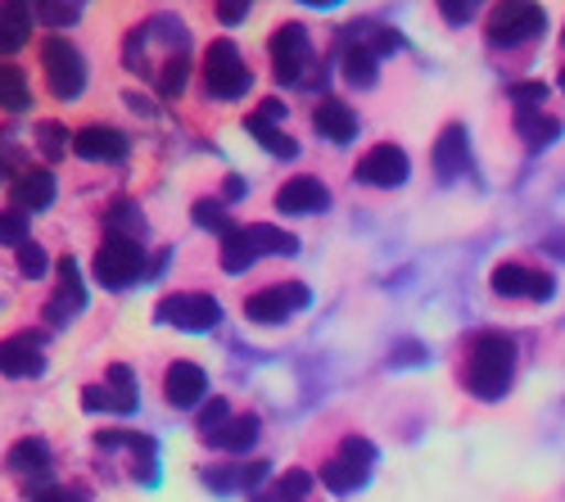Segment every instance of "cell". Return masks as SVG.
I'll use <instances>...</instances> for the list:
<instances>
[{"instance_id": "33", "label": "cell", "mask_w": 565, "mask_h": 502, "mask_svg": "<svg viewBox=\"0 0 565 502\" xmlns=\"http://www.w3.org/2000/svg\"><path fill=\"white\" fill-rule=\"evenodd\" d=\"M0 245H14V249L28 245V213H19V209H0Z\"/></svg>"}, {"instance_id": "25", "label": "cell", "mask_w": 565, "mask_h": 502, "mask_svg": "<svg viewBox=\"0 0 565 502\" xmlns=\"http://www.w3.org/2000/svg\"><path fill=\"white\" fill-rule=\"evenodd\" d=\"M245 232H249L258 258H263V254H295V249H299V236L280 232V226H271V222H254V226H245Z\"/></svg>"}, {"instance_id": "37", "label": "cell", "mask_w": 565, "mask_h": 502, "mask_svg": "<svg viewBox=\"0 0 565 502\" xmlns=\"http://www.w3.org/2000/svg\"><path fill=\"white\" fill-rule=\"evenodd\" d=\"M45 267H51V258H45V249L41 245H23L19 249V271H23V277H45Z\"/></svg>"}, {"instance_id": "21", "label": "cell", "mask_w": 565, "mask_h": 502, "mask_svg": "<svg viewBox=\"0 0 565 502\" xmlns=\"http://www.w3.org/2000/svg\"><path fill=\"white\" fill-rule=\"evenodd\" d=\"M466 163H470L466 131L461 127H444V136L435 141V168H439V177H457V172H466Z\"/></svg>"}, {"instance_id": "30", "label": "cell", "mask_w": 565, "mask_h": 502, "mask_svg": "<svg viewBox=\"0 0 565 502\" xmlns=\"http://www.w3.org/2000/svg\"><path fill=\"white\" fill-rule=\"evenodd\" d=\"M185 77H191V60L185 55H168L163 60V73H159V96L163 100H177L185 90Z\"/></svg>"}, {"instance_id": "11", "label": "cell", "mask_w": 565, "mask_h": 502, "mask_svg": "<svg viewBox=\"0 0 565 502\" xmlns=\"http://www.w3.org/2000/svg\"><path fill=\"white\" fill-rule=\"evenodd\" d=\"M45 335L41 331H19L0 340V376H36L45 367Z\"/></svg>"}, {"instance_id": "13", "label": "cell", "mask_w": 565, "mask_h": 502, "mask_svg": "<svg viewBox=\"0 0 565 502\" xmlns=\"http://www.w3.org/2000/svg\"><path fill=\"white\" fill-rule=\"evenodd\" d=\"M353 177L366 181V186H403V181H407V154L398 146H390V141L385 146H371L358 159Z\"/></svg>"}, {"instance_id": "22", "label": "cell", "mask_w": 565, "mask_h": 502, "mask_svg": "<svg viewBox=\"0 0 565 502\" xmlns=\"http://www.w3.org/2000/svg\"><path fill=\"white\" fill-rule=\"evenodd\" d=\"M254 439H258V417H231V421H226L222 430H213L204 444L226 448V452H249Z\"/></svg>"}, {"instance_id": "39", "label": "cell", "mask_w": 565, "mask_h": 502, "mask_svg": "<svg viewBox=\"0 0 565 502\" xmlns=\"http://www.w3.org/2000/svg\"><path fill=\"white\" fill-rule=\"evenodd\" d=\"M118 226H131V236H136V241L146 236V217H136L131 204H118V209L109 213V232H118Z\"/></svg>"}, {"instance_id": "17", "label": "cell", "mask_w": 565, "mask_h": 502, "mask_svg": "<svg viewBox=\"0 0 565 502\" xmlns=\"http://www.w3.org/2000/svg\"><path fill=\"white\" fill-rule=\"evenodd\" d=\"M312 127L326 136V141L344 146V141H353V131H358V114L335 96H321L317 109H312Z\"/></svg>"}, {"instance_id": "31", "label": "cell", "mask_w": 565, "mask_h": 502, "mask_svg": "<svg viewBox=\"0 0 565 502\" xmlns=\"http://www.w3.org/2000/svg\"><path fill=\"white\" fill-rule=\"evenodd\" d=\"M195 226H204V232H217L222 241L235 232V226H231V213H226L222 200H200V204H195Z\"/></svg>"}, {"instance_id": "34", "label": "cell", "mask_w": 565, "mask_h": 502, "mask_svg": "<svg viewBox=\"0 0 565 502\" xmlns=\"http://www.w3.org/2000/svg\"><path fill=\"white\" fill-rule=\"evenodd\" d=\"M32 14L45 23V28H68L82 19V6H51V0H41V6H32Z\"/></svg>"}, {"instance_id": "45", "label": "cell", "mask_w": 565, "mask_h": 502, "mask_svg": "<svg viewBox=\"0 0 565 502\" xmlns=\"http://www.w3.org/2000/svg\"><path fill=\"white\" fill-rule=\"evenodd\" d=\"M470 10H476V6H444V14H448L452 23H461V19H470Z\"/></svg>"}, {"instance_id": "28", "label": "cell", "mask_w": 565, "mask_h": 502, "mask_svg": "<svg viewBox=\"0 0 565 502\" xmlns=\"http://www.w3.org/2000/svg\"><path fill=\"white\" fill-rule=\"evenodd\" d=\"M515 131L525 136V146H530V150H539V146H547L552 136L561 131V122H556L552 114H515Z\"/></svg>"}, {"instance_id": "27", "label": "cell", "mask_w": 565, "mask_h": 502, "mask_svg": "<svg viewBox=\"0 0 565 502\" xmlns=\"http://www.w3.org/2000/svg\"><path fill=\"white\" fill-rule=\"evenodd\" d=\"M105 389L114 394V407H118L122 417H127V413H136V376H131L127 362H114L109 376H105Z\"/></svg>"}, {"instance_id": "2", "label": "cell", "mask_w": 565, "mask_h": 502, "mask_svg": "<svg viewBox=\"0 0 565 502\" xmlns=\"http://www.w3.org/2000/svg\"><path fill=\"white\" fill-rule=\"evenodd\" d=\"M254 86V73L249 64L241 60V51H235V41H213L204 51V90L213 100H241L249 96Z\"/></svg>"}, {"instance_id": "23", "label": "cell", "mask_w": 565, "mask_h": 502, "mask_svg": "<svg viewBox=\"0 0 565 502\" xmlns=\"http://www.w3.org/2000/svg\"><path fill=\"white\" fill-rule=\"evenodd\" d=\"M258 263V249L249 241L245 226H235V232L222 241V271H231V277H241V271H249Z\"/></svg>"}, {"instance_id": "41", "label": "cell", "mask_w": 565, "mask_h": 502, "mask_svg": "<svg viewBox=\"0 0 565 502\" xmlns=\"http://www.w3.org/2000/svg\"><path fill=\"white\" fill-rule=\"evenodd\" d=\"M235 471H241V489H258V484H263V476H267L271 467L258 458V462H245V467H235Z\"/></svg>"}, {"instance_id": "36", "label": "cell", "mask_w": 565, "mask_h": 502, "mask_svg": "<svg viewBox=\"0 0 565 502\" xmlns=\"http://www.w3.org/2000/svg\"><path fill=\"white\" fill-rule=\"evenodd\" d=\"M231 421V403L226 398H213V403H204V413H200V439H209L213 430H222Z\"/></svg>"}, {"instance_id": "6", "label": "cell", "mask_w": 565, "mask_h": 502, "mask_svg": "<svg viewBox=\"0 0 565 502\" xmlns=\"http://www.w3.org/2000/svg\"><path fill=\"white\" fill-rule=\"evenodd\" d=\"M371 462H375V448H371V439L349 435V439L340 444V458H331V462L321 467V484L331 489V493H353V489L366 480Z\"/></svg>"}, {"instance_id": "38", "label": "cell", "mask_w": 565, "mask_h": 502, "mask_svg": "<svg viewBox=\"0 0 565 502\" xmlns=\"http://www.w3.org/2000/svg\"><path fill=\"white\" fill-rule=\"evenodd\" d=\"M82 407H86V413H118L114 394H109L105 385H86V389H82Z\"/></svg>"}, {"instance_id": "29", "label": "cell", "mask_w": 565, "mask_h": 502, "mask_svg": "<svg viewBox=\"0 0 565 502\" xmlns=\"http://www.w3.org/2000/svg\"><path fill=\"white\" fill-rule=\"evenodd\" d=\"M375 60H381V55H371L366 45H353L349 41V51H344V77L353 86H371L375 82Z\"/></svg>"}, {"instance_id": "46", "label": "cell", "mask_w": 565, "mask_h": 502, "mask_svg": "<svg viewBox=\"0 0 565 502\" xmlns=\"http://www.w3.org/2000/svg\"><path fill=\"white\" fill-rule=\"evenodd\" d=\"M561 86H565V73H561Z\"/></svg>"}, {"instance_id": "16", "label": "cell", "mask_w": 565, "mask_h": 502, "mask_svg": "<svg viewBox=\"0 0 565 502\" xmlns=\"http://www.w3.org/2000/svg\"><path fill=\"white\" fill-rule=\"evenodd\" d=\"M326 204H331V191H326L317 177H290L286 186L276 191L280 213H321Z\"/></svg>"}, {"instance_id": "20", "label": "cell", "mask_w": 565, "mask_h": 502, "mask_svg": "<svg viewBox=\"0 0 565 502\" xmlns=\"http://www.w3.org/2000/svg\"><path fill=\"white\" fill-rule=\"evenodd\" d=\"M28 36H32V10H28V6H14V0H6V6H0V60L14 55V51H23Z\"/></svg>"}, {"instance_id": "43", "label": "cell", "mask_w": 565, "mask_h": 502, "mask_svg": "<svg viewBox=\"0 0 565 502\" xmlns=\"http://www.w3.org/2000/svg\"><path fill=\"white\" fill-rule=\"evenodd\" d=\"M254 118H258V122H280V118H286V100H263V105L254 109Z\"/></svg>"}, {"instance_id": "35", "label": "cell", "mask_w": 565, "mask_h": 502, "mask_svg": "<svg viewBox=\"0 0 565 502\" xmlns=\"http://www.w3.org/2000/svg\"><path fill=\"white\" fill-rule=\"evenodd\" d=\"M36 146H41L45 159H60V154L68 150V131H64L60 122H41V127H36Z\"/></svg>"}, {"instance_id": "40", "label": "cell", "mask_w": 565, "mask_h": 502, "mask_svg": "<svg viewBox=\"0 0 565 502\" xmlns=\"http://www.w3.org/2000/svg\"><path fill=\"white\" fill-rule=\"evenodd\" d=\"M28 502H86V498L68 489H28Z\"/></svg>"}, {"instance_id": "1", "label": "cell", "mask_w": 565, "mask_h": 502, "mask_svg": "<svg viewBox=\"0 0 565 502\" xmlns=\"http://www.w3.org/2000/svg\"><path fill=\"white\" fill-rule=\"evenodd\" d=\"M511 372H515V344L498 331H484L476 344H470V357H466V385L476 398H498L507 385H511Z\"/></svg>"}, {"instance_id": "8", "label": "cell", "mask_w": 565, "mask_h": 502, "mask_svg": "<svg viewBox=\"0 0 565 502\" xmlns=\"http://www.w3.org/2000/svg\"><path fill=\"white\" fill-rule=\"evenodd\" d=\"M308 286L303 281H286V286H267V290H258V295H249L245 299V317L249 322H286V317H295L299 308H308Z\"/></svg>"}, {"instance_id": "24", "label": "cell", "mask_w": 565, "mask_h": 502, "mask_svg": "<svg viewBox=\"0 0 565 502\" xmlns=\"http://www.w3.org/2000/svg\"><path fill=\"white\" fill-rule=\"evenodd\" d=\"M32 100V90H28V77L19 64H0V109H10V114H23Z\"/></svg>"}, {"instance_id": "15", "label": "cell", "mask_w": 565, "mask_h": 502, "mask_svg": "<svg viewBox=\"0 0 565 502\" xmlns=\"http://www.w3.org/2000/svg\"><path fill=\"white\" fill-rule=\"evenodd\" d=\"M204 389H209V376H204V367H195V362H172L168 376H163V398L172 407H195L204 398Z\"/></svg>"}, {"instance_id": "12", "label": "cell", "mask_w": 565, "mask_h": 502, "mask_svg": "<svg viewBox=\"0 0 565 502\" xmlns=\"http://www.w3.org/2000/svg\"><path fill=\"white\" fill-rule=\"evenodd\" d=\"M127 150H131V141H127V131H118V127L90 122V127L73 131V154H82L90 163H118V159H127Z\"/></svg>"}, {"instance_id": "5", "label": "cell", "mask_w": 565, "mask_h": 502, "mask_svg": "<svg viewBox=\"0 0 565 502\" xmlns=\"http://www.w3.org/2000/svg\"><path fill=\"white\" fill-rule=\"evenodd\" d=\"M154 317L177 331H213L222 322V303L213 295H168L159 299Z\"/></svg>"}, {"instance_id": "18", "label": "cell", "mask_w": 565, "mask_h": 502, "mask_svg": "<svg viewBox=\"0 0 565 502\" xmlns=\"http://www.w3.org/2000/svg\"><path fill=\"white\" fill-rule=\"evenodd\" d=\"M10 200H14L19 213H41V209H51V204H55V177L45 172V168H28V172L14 181Z\"/></svg>"}, {"instance_id": "10", "label": "cell", "mask_w": 565, "mask_h": 502, "mask_svg": "<svg viewBox=\"0 0 565 502\" xmlns=\"http://www.w3.org/2000/svg\"><path fill=\"white\" fill-rule=\"evenodd\" d=\"M539 32H543V10L539 6H521V0L493 10V19H489V41L493 45H521V41H530Z\"/></svg>"}, {"instance_id": "4", "label": "cell", "mask_w": 565, "mask_h": 502, "mask_svg": "<svg viewBox=\"0 0 565 502\" xmlns=\"http://www.w3.org/2000/svg\"><path fill=\"white\" fill-rule=\"evenodd\" d=\"M140 271H146V245H140L136 236L105 232V241L96 249V281L109 286V290H122L140 277Z\"/></svg>"}, {"instance_id": "44", "label": "cell", "mask_w": 565, "mask_h": 502, "mask_svg": "<svg viewBox=\"0 0 565 502\" xmlns=\"http://www.w3.org/2000/svg\"><path fill=\"white\" fill-rule=\"evenodd\" d=\"M222 195H226V200H241V195H245V177H226V181H222Z\"/></svg>"}, {"instance_id": "19", "label": "cell", "mask_w": 565, "mask_h": 502, "mask_svg": "<svg viewBox=\"0 0 565 502\" xmlns=\"http://www.w3.org/2000/svg\"><path fill=\"white\" fill-rule=\"evenodd\" d=\"M6 462H10V471L23 476V480H45V476H51V467H55L51 444H45V439H19V444L6 452Z\"/></svg>"}, {"instance_id": "42", "label": "cell", "mask_w": 565, "mask_h": 502, "mask_svg": "<svg viewBox=\"0 0 565 502\" xmlns=\"http://www.w3.org/2000/svg\"><path fill=\"white\" fill-rule=\"evenodd\" d=\"M217 19H222L226 28H235L241 19H249V6H245V0H226V6H217Z\"/></svg>"}, {"instance_id": "32", "label": "cell", "mask_w": 565, "mask_h": 502, "mask_svg": "<svg viewBox=\"0 0 565 502\" xmlns=\"http://www.w3.org/2000/svg\"><path fill=\"white\" fill-rule=\"evenodd\" d=\"M543 100H547V86H543V82H515V86H511L515 114H543Z\"/></svg>"}, {"instance_id": "9", "label": "cell", "mask_w": 565, "mask_h": 502, "mask_svg": "<svg viewBox=\"0 0 565 502\" xmlns=\"http://www.w3.org/2000/svg\"><path fill=\"white\" fill-rule=\"evenodd\" d=\"M82 308H86L82 271H77V258H68V254H64V258H60V290H55V299H51V303L41 308V317L60 331V327H68V322H73V317H77Z\"/></svg>"}, {"instance_id": "3", "label": "cell", "mask_w": 565, "mask_h": 502, "mask_svg": "<svg viewBox=\"0 0 565 502\" xmlns=\"http://www.w3.org/2000/svg\"><path fill=\"white\" fill-rule=\"evenodd\" d=\"M41 68H45V86H51V96H60V100H77L82 96L86 64H82V51L68 36H45L41 41Z\"/></svg>"}, {"instance_id": "7", "label": "cell", "mask_w": 565, "mask_h": 502, "mask_svg": "<svg viewBox=\"0 0 565 502\" xmlns=\"http://www.w3.org/2000/svg\"><path fill=\"white\" fill-rule=\"evenodd\" d=\"M271 60H276V82L299 86V82H303V68L312 64L308 28H303V23H280V28L271 32Z\"/></svg>"}, {"instance_id": "14", "label": "cell", "mask_w": 565, "mask_h": 502, "mask_svg": "<svg viewBox=\"0 0 565 502\" xmlns=\"http://www.w3.org/2000/svg\"><path fill=\"white\" fill-rule=\"evenodd\" d=\"M493 290L507 299H547L552 295V277L547 271H534L525 263H502L493 271Z\"/></svg>"}, {"instance_id": "26", "label": "cell", "mask_w": 565, "mask_h": 502, "mask_svg": "<svg viewBox=\"0 0 565 502\" xmlns=\"http://www.w3.org/2000/svg\"><path fill=\"white\" fill-rule=\"evenodd\" d=\"M249 136H254V141H258L267 154H276V159H295V154H299V146L286 136V127H276V122H258L254 114H249Z\"/></svg>"}]
</instances>
